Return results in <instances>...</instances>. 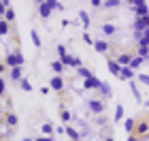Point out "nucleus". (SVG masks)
I'll return each instance as SVG.
<instances>
[{
	"label": "nucleus",
	"mask_w": 149,
	"mask_h": 141,
	"mask_svg": "<svg viewBox=\"0 0 149 141\" xmlns=\"http://www.w3.org/2000/svg\"><path fill=\"white\" fill-rule=\"evenodd\" d=\"M145 139H149V135H147V137H145Z\"/></svg>",
	"instance_id": "a18cd8bd"
},
{
	"label": "nucleus",
	"mask_w": 149,
	"mask_h": 141,
	"mask_svg": "<svg viewBox=\"0 0 149 141\" xmlns=\"http://www.w3.org/2000/svg\"><path fill=\"white\" fill-rule=\"evenodd\" d=\"M121 2H119V0H104V9H115V6H119Z\"/></svg>",
	"instance_id": "72a5a7b5"
},
{
	"label": "nucleus",
	"mask_w": 149,
	"mask_h": 141,
	"mask_svg": "<svg viewBox=\"0 0 149 141\" xmlns=\"http://www.w3.org/2000/svg\"><path fill=\"white\" fill-rule=\"evenodd\" d=\"M139 81H141V83H145L147 88H149V75H147V73H141V75H139Z\"/></svg>",
	"instance_id": "e433bc0d"
},
{
	"label": "nucleus",
	"mask_w": 149,
	"mask_h": 141,
	"mask_svg": "<svg viewBox=\"0 0 149 141\" xmlns=\"http://www.w3.org/2000/svg\"><path fill=\"white\" fill-rule=\"evenodd\" d=\"M83 41H85V43H94V41H92V36L87 34V32H83Z\"/></svg>",
	"instance_id": "a19ab883"
},
{
	"label": "nucleus",
	"mask_w": 149,
	"mask_h": 141,
	"mask_svg": "<svg viewBox=\"0 0 149 141\" xmlns=\"http://www.w3.org/2000/svg\"><path fill=\"white\" fill-rule=\"evenodd\" d=\"M134 135L145 139L149 135V113H143L141 118H136V126H134Z\"/></svg>",
	"instance_id": "f03ea898"
},
{
	"label": "nucleus",
	"mask_w": 149,
	"mask_h": 141,
	"mask_svg": "<svg viewBox=\"0 0 149 141\" xmlns=\"http://www.w3.org/2000/svg\"><path fill=\"white\" fill-rule=\"evenodd\" d=\"M40 130H43V135L51 137V133H53V124H51V122H45L43 126H40Z\"/></svg>",
	"instance_id": "c85d7f7f"
},
{
	"label": "nucleus",
	"mask_w": 149,
	"mask_h": 141,
	"mask_svg": "<svg viewBox=\"0 0 149 141\" xmlns=\"http://www.w3.org/2000/svg\"><path fill=\"white\" fill-rule=\"evenodd\" d=\"M134 41L139 47H149V30H145L143 34H134Z\"/></svg>",
	"instance_id": "f8f14e48"
},
{
	"label": "nucleus",
	"mask_w": 149,
	"mask_h": 141,
	"mask_svg": "<svg viewBox=\"0 0 149 141\" xmlns=\"http://www.w3.org/2000/svg\"><path fill=\"white\" fill-rule=\"evenodd\" d=\"M104 141H115V139L113 137H104Z\"/></svg>",
	"instance_id": "c03bdc74"
},
{
	"label": "nucleus",
	"mask_w": 149,
	"mask_h": 141,
	"mask_svg": "<svg viewBox=\"0 0 149 141\" xmlns=\"http://www.w3.org/2000/svg\"><path fill=\"white\" fill-rule=\"evenodd\" d=\"M132 30H134V34H143L145 30H149V15L147 17H134Z\"/></svg>",
	"instance_id": "39448f33"
},
{
	"label": "nucleus",
	"mask_w": 149,
	"mask_h": 141,
	"mask_svg": "<svg viewBox=\"0 0 149 141\" xmlns=\"http://www.w3.org/2000/svg\"><path fill=\"white\" fill-rule=\"evenodd\" d=\"M11 79L13 81H22V66H15V69H11Z\"/></svg>",
	"instance_id": "5701e85b"
},
{
	"label": "nucleus",
	"mask_w": 149,
	"mask_h": 141,
	"mask_svg": "<svg viewBox=\"0 0 149 141\" xmlns=\"http://www.w3.org/2000/svg\"><path fill=\"white\" fill-rule=\"evenodd\" d=\"M9 30H11V26H9V22L6 19H0V34H9Z\"/></svg>",
	"instance_id": "c756f323"
},
{
	"label": "nucleus",
	"mask_w": 149,
	"mask_h": 141,
	"mask_svg": "<svg viewBox=\"0 0 149 141\" xmlns=\"http://www.w3.org/2000/svg\"><path fill=\"white\" fill-rule=\"evenodd\" d=\"M0 94H2V96L6 94V79L4 77H0Z\"/></svg>",
	"instance_id": "4c0bfd02"
},
{
	"label": "nucleus",
	"mask_w": 149,
	"mask_h": 141,
	"mask_svg": "<svg viewBox=\"0 0 149 141\" xmlns=\"http://www.w3.org/2000/svg\"><path fill=\"white\" fill-rule=\"evenodd\" d=\"M134 126H136V120H134V118H126L124 120V128H126L128 135H132V133H134Z\"/></svg>",
	"instance_id": "aec40b11"
},
{
	"label": "nucleus",
	"mask_w": 149,
	"mask_h": 141,
	"mask_svg": "<svg viewBox=\"0 0 149 141\" xmlns=\"http://www.w3.org/2000/svg\"><path fill=\"white\" fill-rule=\"evenodd\" d=\"M2 62H4L6 66H11V69H15V66H22V64H24V53L19 51V49H15V51L6 53Z\"/></svg>",
	"instance_id": "7ed1b4c3"
},
{
	"label": "nucleus",
	"mask_w": 149,
	"mask_h": 141,
	"mask_svg": "<svg viewBox=\"0 0 149 141\" xmlns=\"http://www.w3.org/2000/svg\"><path fill=\"white\" fill-rule=\"evenodd\" d=\"M77 73H79V77H83V81H85V79H90V77H94V73H92L90 69H85V66L77 69Z\"/></svg>",
	"instance_id": "b1692460"
},
{
	"label": "nucleus",
	"mask_w": 149,
	"mask_h": 141,
	"mask_svg": "<svg viewBox=\"0 0 149 141\" xmlns=\"http://www.w3.org/2000/svg\"><path fill=\"white\" fill-rule=\"evenodd\" d=\"M134 71L130 69V66H124V69H121V75H119V79H124V81H128V83H130V81H134Z\"/></svg>",
	"instance_id": "2eb2a0df"
},
{
	"label": "nucleus",
	"mask_w": 149,
	"mask_h": 141,
	"mask_svg": "<svg viewBox=\"0 0 149 141\" xmlns=\"http://www.w3.org/2000/svg\"><path fill=\"white\" fill-rule=\"evenodd\" d=\"M2 122H4V126H11V128H15V126L19 124V118L15 116V113H4Z\"/></svg>",
	"instance_id": "9b49d317"
},
{
	"label": "nucleus",
	"mask_w": 149,
	"mask_h": 141,
	"mask_svg": "<svg viewBox=\"0 0 149 141\" xmlns=\"http://www.w3.org/2000/svg\"><path fill=\"white\" fill-rule=\"evenodd\" d=\"M100 94H102V98L104 100H109L111 96H113V90H111V86L107 83V81H102V86H100V90H98Z\"/></svg>",
	"instance_id": "f3484780"
},
{
	"label": "nucleus",
	"mask_w": 149,
	"mask_h": 141,
	"mask_svg": "<svg viewBox=\"0 0 149 141\" xmlns=\"http://www.w3.org/2000/svg\"><path fill=\"white\" fill-rule=\"evenodd\" d=\"M58 56H60V60H64L68 53H66V47L64 45H58Z\"/></svg>",
	"instance_id": "c9c22d12"
},
{
	"label": "nucleus",
	"mask_w": 149,
	"mask_h": 141,
	"mask_svg": "<svg viewBox=\"0 0 149 141\" xmlns=\"http://www.w3.org/2000/svg\"><path fill=\"white\" fill-rule=\"evenodd\" d=\"M94 49H96L98 53H107L111 49V43L109 41H96V43H94Z\"/></svg>",
	"instance_id": "4468645a"
},
{
	"label": "nucleus",
	"mask_w": 149,
	"mask_h": 141,
	"mask_svg": "<svg viewBox=\"0 0 149 141\" xmlns=\"http://www.w3.org/2000/svg\"><path fill=\"white\" fill-rule=\"evenodd\" d=\"M102 32H104V36H113L115 34V26L113 24H102Z\"/></svg>",
	"instance_id": "bb28decb"
},
{
	"label": "nucleus",
	"mask_w": 149,
	"mask_h": 141,
	"mask_svg": "<svg viewBox=\"0 0 149 141\" xmlns=\"http://www.w3.org/2000/svg\"><path fill=\"white\" fill-rule=\"evenodd\" d=\"M130 90H132V96L136 98V103H139V105H143V94H141V90H139V86L134 83V81H130Z\"/></svg>",
	"instance_id": "a211bd4d"
},
{
	"label": "nucleus",
	"mask_w": 149,
	"mask_h": 141,
	"mask_svg": "<svg viewBox=\"0 0 149 141\" xmlns=\"http://www.w3.org/2000/svg\"><path fill=\"white\" fill-rule=\"evenodd\" d=\"M139 56L143 60H149V47H139Z\"/></svg>",
	"instance_id": "f704fd0d"
},
{
	"label": "nucleus",
	"mask_w": 149,
	"mask_h": 141,
	"mask_svg": "<svg viewBox=\"0 0 149 141\" xmlns=\"http://www.w3.org/2000/svg\"><path fill=\"white\" fill-rule=\"evenodd\" d=\"M36 141H53V137H47V135H40V137H36Z\"/></svg>",
	"instance_id": "58836bf2"
},
{
	"label": "nucleus",
	"mask_w": 149,
	"mask_h": 141,
	"mask_svg": "<svg viewBox=\"0 0 149 141\" xmlns=\"http://www.w3.org/2000/svg\"><path fill=\"white\" fill-rule=\"evenodd\" d=\"M107 69H109V73H111L113 77H119V75H121V69H124V66H121L115 58H109V60H107Z\"/></svg>",
	"instance_id": "0eeeda50"
},
{
	"label": "nucleus",
	"mask_w": 149,
	"mask_h": 141,
	"mask_svg": "<svg viewBox=\"0 0 149 141\" xmlns=\"http://www.w3.org/2000/svg\"><path fill=\"white\" fill-rule=\"evenodd\" d=\"M128 4L132 6V11L136 13V17H147L149 15V4L143 0H128Z\"/></svg>",
	"instance_id": "20e7f679"
},
{
	"label": "nucleus",
	"mask_w": 149,
	"mask_h": 141,
	"mask_svg": "<svg viewBox=\"0 0 149 141\" xmlns=\"http://www.w3.org/2000/svg\"><path fill=\"white\" fill-rule=\"evenodd\" d=\"M53 9L64 11V4H62V2H58V0H45V2H40V4H38V15L43 17V19H49V15H51V11H53Z\"/></svg>",
	"instance_id": "f257e3e1"
},
{
	"label": "nucleus",
	"mask_w": 149,
	"mask_h": 141,
	"mask_svg": "<svg viewBox=\"0 0 149 141\" xmlns=\"http://www.w3.org/2000/svg\"><path fill=\"white\" fill-rule=\"evenodd\" d=\"M115 122H119V120H124V105L121 103H117V107H115Z\"/></svg>",
	"instance_id": "393cba45"
},
{
	"label": "nucleus",
	"mask_w": 149,
	"mask_h": 141,
	"mask_svg": "<svg viewBox=\"0 0 149 141\" xmlns=\"http://www.w3.org/2000/svg\"><path fill=\"white\" fill-rule=\"evenodd\" d=\"M22 141H36V139H30V137H26V139H22Z\"/></svg>",
	"instance_id": "37998d69"
},
{
	"label": "nucleus",
	"mask_w": 149,
	"mask_h": 141,
	"mask_svg": "<svg viewBox=\"0 0 149 141\" xmlns=\"http://www.w3.org/2000/svg\"><path fill=\"white\" fill-rule=\"evenodd\" d=\"M0 19H6V22H15V11H13V9H9V11H6L4 13V17H0Z\"/></svg>",
	"instance_id": "473e14b6"
},
{
	"label": "nucleus",
	"mask_w": 149,
	"mask_h": 141,
	"mask_svg": "<svg viewBox=\"0 0 149 141\" xmlns=\"http://www.w3.org/2000/svg\"><path fill=\"white\" fill-rule=\"evenodd\" d=\"M49 88H51V90H56V92H62V90H64V79L60 77V75L51 77V81H49Z\"/></svg>",
	"instance_id": "9d476101"
},
{
	"label": "nucleus",
	"mask_w": 149,
	"mask_h": 141,
	"mask_svg": "<svg viewBox=\"0 0 149 141\" xmlns=\"http://www.w3.org/2000/svg\"><path fill=\"white\" fill-rule=\"evenodd\" d=\"M51 69H53V73H58V75H60V73L64 71V64L60 62V60H56V62H51Z\"/></svg>",
	"instance_id": "2f4dec72"
},
{
	"label": "nucleus",
	"mask_w": 149,
	"mask_h": 141,
	"mask_svg": "<svg viewBox=\"0 0 149 141\" xmlns=\"http://www.w3.org/2000/svg\"><path fill=\"white\" fill-rule=\"evenodd\" d=\"M128 141H143V139L136 137V135H128Z\"/></svg>",
	"instance_id": "79ce46f5"
},
{
	"label": "nucleus",
	"mask_w": 149,
	"mask_h": 141,
	"mask_svg": "<svg viewBox=\"0 0 149 141\" xmlns=\"http://www.w3.org/2000/svg\"><path fill=\"white\" fill-rule=\"evenodd\" d=\"M60 120H62V122H64V126H66V124H68L70 120H72V113H70L68 109H66L64 105H60Z\"/></svg>",
	"instance_id": "dca6fc26"
},
{
	"label": "nucleus",
	"mask_w": 149,
	"mask_h": 141,
	"mask_svg": "<svg viewBox=\"0 0 149 141\" xmlns=\"http://www.w3.org/2000/svg\"><path fill=\"white\" fill-rule=\"evenodd\" d=\"M79 19H81V24H83V28L87 30L90 28V24H92V19H90V15H87L85 11H79Z\"/></svg>",
	"instance_id": "4be33fe9"
},
{
	"label": "nucleus",
	"mask_w": 149,
	"mask_h": 141,
	"mask_svg": "<svg viewBox=\"0 0 149 141\" xmlns=\"http://www.w3.org/2000/svg\"><path fill=\"white\" fill-rule=\"evenodd\" d=\"M19 88H22L24 92H32V83H30V81H28V79H26V77H24V79H22V81H19Z\"/></svg>",
	"instance_id": "7c9ffc66"
},
{
	"label": "nucleus",
	"mask_w": 149,
	"mask_h": 141,
	"mask_svg": "<svg viewBox=\"0 0 149 141\" xmlns=\"http://www.w3.org/2000/svg\"><path fill=\"white\" fill-rule=\"evenodd\" d=\"M66 135L70 137V141H81V133L74 130L72 126H68V124H66Z\"/></svg>",
	"instance_id": "412c9836"
},
{
	"label": "nucleus",
	"mask_w": 149,
	"mask_h": 141,
	"mask_svg": "<svg viewBox=\"0 0 149 141\" xmlns=\"http://www.w3.org/2000/svg\"><path fill=\"white\" fill-rule=\"evenodd\" d=\"M60 62H62L64 66H74V69H81V60H79L77 56H70V53H68L64 60H60Z\"/></svg>",
	"instance_id": "1a4fd4ad"
},
{
	"label": "nucleus",
	"mask_w": 149,
	"mask_h": 141,
	"mask_svg": "<svg viewBox=\"0 0 149 141\" xmlns=\"http://www.w3.org/2000/svg\"><path fill=\"white\" fill-rule=\"evenodd\" d=\"M102 4H104L102 0H92V6H100V9H102Z\"/></svg>",
	"instance_id": "ea45409f"
},
{
	"label": "nucleus",
	"mask_w": 149,
	"mask_h": 141,
	"mask_svg": "<svg viewBox=\"0 0 149 141\" xmlns=\"http://www.w3.org/2000/svg\"><path fill=\"white\" fill-rule=\"evenodd\" d=\"M143 62H147V60H143L141 56H134V58H132V62H130V69H132V71H136Z\"/></svg>",
	"instance_id": "a878e982"
},
{
	"label": "nucleus",
	"mask_w": 149,
	"mask_h": 141,
	"mask_svg": "<svg viewBox=\"0 0 149 141\" xmlns=\"http://www.w3.org/2000/svg\"><path fill=\"white\" fill-rule=\"evenodd\" d=\"M132 53H117V56H115V60H117V62L121 64V66H130V62H132Z\"/></svg>",
	"instance_id": "ddd939ff"
},
{
	"label": "nucleus",
	"mask_w": 149,
	"mask_h": 141,
	"mask_svg": "<svg viewBox=\"0 0 149 141\" xmlns=\"http://www.w3.org/2000/svg\"><path fill=\"white\" fill-rule=\"evenodd\" d=\"M94 122H96V126H100V128H109V118H107L104 116V113H102V116H96V118H94Z\"/></svg>",
	"instance_id": "6ab92c4d"
},
{
	"label": "nucleus",
	"mask_w": 149,
	"mask_h": 141,
	"mask_svg": "<svg viewBox=\"0 0 149 141\" xmlns=\"http://www.w3.org/2000/svg\"><path fill=\"white\" fill-rule=\"evenodd\" d=\"M30 39H32V45L34 47H40L43 43H40V36H38V32L36 30H30Z\"/></svg>",
	"instance_id": "cd10ccee"
},
{
	"label": "nucleus",
	"mask_w": 149,
	"mask_h": 141,
	"mask_svg": "<svg viewBox=\"0 0 149 141\" xmlns=\"http://www.w3.org/2000/svg\"><path fill=\"white\" fill-rule=\"evenodd\" d=\"M87 109H90L94 116H102V113H104V100H100V98L87 100Z\"/></svg>",
	"instance_id": "423d86ee"
},
{
	"label": "nucleus",
	"mask_w": 149,
	"mask_h": 141,
	"mask_svg": "<svg viewBox=\"0 0 149 141\" xmlns=\"http://www.w3.org/2000/svg\"><path fill=\"white\" fill-rule=\"evenodd\" d=\"M100 86H102V81L98 77H90L83 81V90H100Z\"/></svg>",
	"instance_id": "6e6552de"
}]
</instances>
